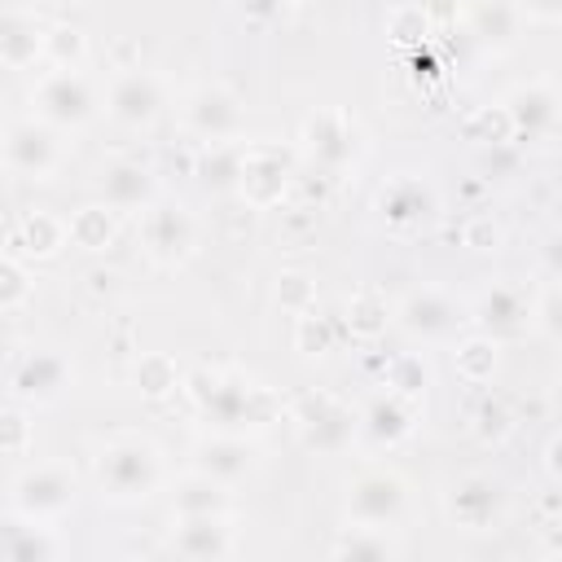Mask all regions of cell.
<instances>
[{
	"label": "cell",
	"mask_w": 562,
	"mask_h": 562,
	"mask_svg": "<svg viewBox=\"0 0 562 562\" xmlns=\"http://www.w3.org/2000/svg\"><path fill=\"white\" fill-rule=\"evenodd\" d=\"M189 391H193L202 417L215 430H224V435H241L250 426H263L268 408H272L268 395L259 386H250L246 378H237V373H206V369H198L189 378Z\"/></svg>",
	"instance_id": "6da1fadb"
},
{
	"label": "cell",
	"mask_w": 562,
	"mask_h": 562,
	"mask_svg": "<svg viewBox=\"0 0 562 562\" xmlns=\"http://www.w3.org/2000/svg\"><path fill=\"white\" fill-rule=\"evenodd\" d=\"M162 461L149 439H114L97 457V483L105 501H145L158 487Z\"/></svg>",
	"instance_id": "7a4b0ae2"
},
{
	"label": "cell",
	"mask_w": 562,
	"mask_h": 562,
	"mask_svg": "<svg viewBox=\"0 0 562 562\" xmlns=\"http://www.w3.org/2000/svg\"><path fill=\"white\" fill-rule=\"evenodd\" d=\"M31 101H35V119H44V123H53V127H83L92 114H97V92H92V83L79 75V70H48L40 83H35V92H31Z\"/></svg>",
	"instance_id": "3957f363"
},
{
	"label": "cell",
	"mask_w": 562,
	"mask_h": 562,
	"mask_svg": "<svg viewBox=\"0 0 562 562\" xmlns=\"http://www.w3.org/2000/svg\"><path fill=\"white\" fill-rule=\"evenodd\" d=\"M61 127L44 123V119H22V123H9L4 132V162L13 176H26V180H48L61 158H66V145L57 136Z\"/></svg>",
	"instance_id": "277c9868"
},
{
	"label": "cell",
	"mask_w": 562,
	"mask_h": 562,
	"mask_svg": "<svg viewBox=\"0 0 562 562\" xmlns=\"http://www.w3.org/2000/svg\"><path fill=\"white\" fill-rule=\"evenodd\" d=\"M140 241L154 263H184L198 246V224L180 202H149L140 215Z\"/></svg>",
	"instance_id": "5b68a950"
},
{
	"label": "cell",
	"mask_w": 562,
	"mask_h": 562,
	"mask_svg": "<svg viewBox=\"0 0 562 562\" xmlns=\"http://www.w3.org/2000/svg\"><path fill=\"white\" fill-rule=\"evenodd\" d=\"M294 422L312 452H342L360 435V413H351L329 395H303L294 404Z\"/></svg>",
	"instance_id": "8992f818"
},
{
	"label": "cell",
	"mask_w": 562,
	"mask_h": 562,
	"mask_svg": "<svg viewBox=\"0 0 562 562\" xmlns=\"http://www.w3.org/2000/svg\"><path fill=\"white\" fill-rule=\"evenodd\" d=\"M408 505V487L391 470H364L347 483V514L364 527H391Z\"/></svg>",
	"instance_id": "52a82bcc"
},
{
	"label": "cell",
	"mask_w": 562,
	"mask_h": 562,
	"mask_svg": "<svg viewBox=\"0 0 562 562\" xmlns=\"http://www.w3.org/2000/svg\"><path fill=\"white\" fill-rule=\"evenodd\" d=\"M75 501V474L66 465H35L22 479H13V514L44 522L66 514Z\"/></svg>",
	"instance_id": "ba28073f"
},
{
	"label": "cell",
	"mask_w": 562,
	"mask_h": 562,
	"mask_svg": "<svg viewBox=\"0 0 562 562\" xmlns=\"http://www.w3.org/2000/svg\"><path fill=\"white\" fill-rule=\"evenodd\" d=\"M66 382H70V364L57 351H26L9 369V395L18 404H48L66 391Z\"/></svg>",
	"instance_id": "9c48e42d"
},
{
	"label": "cell",
	"mask_w": 562,
	"mask_h": 562,
	"mask_svg": "<svg viewBox=\"0 0 562 562\" xmlns=\"http://www.w3.org/2000/svg\"><path fill=\"white\" fill-rule=\"evenodd\" d=\"M105 110L114 123L123 127H149L162 110V88L154 75L145 70H119L110 79V92H105Z\"/></svg>",
	"instance_id": "30bf717a"
},
{
	"label": "cell",
	"mask_w": 562,
	"mask_h": 562,
	"mask_svg": "<svg viewBox=\"0 0 562 562\" xmlns=\"http://www.w3.org/2000/svg\"><path fill=\"white\" fill-rule=\"evenodd\" d=\"M443 505H448V518H452L457 527H465V531H487V527L501 518V509H505V492H501V483L487 479V474H465V479H457V483L448 487Z\"/></svg>",
	"instance_id": "8fae6325"
},
{
	"label": "cell",
	"mask_w": 562,
	"mask_h": 562,
	"mask_svg": "<svg viewBox=\"0 0 562 562\" xmlns=\"http://www.w3.org/2000/svg\"><path fill=\"white\" fill-rule=\"evenodd\" d=\"M470 321L479 325V334H487L496 342L501 338H518L536 321V303H527V294L518 285H492V290L479 294Z\"/></svg>",
	"instance_id": "7c38bea8"
},
{
	"label": "cell",
	"mask_w": 562,
	"mask_h": 562,
	"mask_svg": "<svg viewBox=\"0 0 562 562\" xmlns=\"http://www.w3.org/2000/svg\"><path fill=\"white\" fill-rule=\"evenodd\" d=\"M505 110H509V123H514L518 140H540L562 123V92L549 88V83H522V88L509 92Z\"/></svg>",
	"instance_id": "4fadbf2b"
},
{
	"label": "cell",
	"mask_w": 562,
	"mask_h": 562,
	"mask_svg": "<svg viewBox=\"0 0 562 562\" xmlns=\"http://www.w3.org/2000/svg\"><path fill=\"white\" fill-rule=\"evenodd\" d=\"M400 325L417 338H452L457 325H461V307L443 290L422 285L400 303Z\"/></svg>",
	"instance_id": "5bb4252c"
},
{
	"label": "cell",
	"mask_w": 562,
	"mask_h": 562,
	"mask_svg": "<svg viewBox=\"0 0 562 562\" xmlns=\"http://www.w3.org/2000/svg\"><path fill=\"white\" fill-rule=\"evenodd\" d=\"M184 123H189L193 136H202V140L215 145V140L237 136V127H241V105H237V97L224 92V88H198V92L189 97V105H184Z\"/></svg>",
	"instance_id": "9a60e30c"
},
{
	"label": "cell",
	"mask_w": 562,
	"mask_h": 562,
	"mask_svg": "<svg viewBox=\"0 0 562 562\" xmlns=\"http://www.w3.org/2000/svg\"><path fill=\"white\" fill-rule=\"evenodd\" d=\"M285 180H290V162H285L281 149H272V145H246L241 184H237L246 202H255V206H272V202H281Z\"/></svg>",
	"instance_id": "2e32d148"
},
{
	"label": "cell",
	"mask_w": 562,
	"mask_h": 562,
	"mask_svg": "<svg viewBox=\"0 0 562 562\" xmlns=\"http://www.w3.org/2000/svg\"><path fill=\"white\" fill-rule=\"evenodd\" d=\"M303 145H307V154L316 158V167L338 171V167L351 158V149H356L347 114H338V110H321V114H312V119L303 123Z\"/></svg>",
	"instance_id": "e0dca14e"
},
{
	"label": "cell",
	"mask_w": 562,
	"mask_h": 562,
	"mask_svg": "<svg viewBox=\"0 0 562 562\" xmlns=\"http://www.w3.org/2000/svg\"><path fill=\"white\" fill-rule=\"evenodd\" d=\"M378 211H382V220H386L391 228H417V224L430 220L435 198H430V189H426L417 176H400V180H391V184L378 193Z\"/></svg>",
	"instance_id": "ac0fdd59"
},
{
	"label": "cell",
	"mask_w": 562,
	"mask_h": 562,
	"mask_svg": "<svg viewBox=\"0 0 562 562\" xmlns=\"http://www.w3.org/2000/svg\"><path fill=\"white\" fill-rule=\"evenodd\" d=\"M70 241V228L57 220V215H48V211H26L13 228H9V255H26V259H48V255H57L61 246Z\"/></svg>",
	"instance_id": "d6986e66"
},
{
	"label": "cell",
	"mask_w": 562,
	"mask_h": 562,
	"mask_svg": "<svg viewBox=\"0 0 562 562\" xmlns=\"http://www.w3.org/2000/svg\"><path fill=\"white\" fill-rule=\"evenodd\" d=\"M408 430H413V408H408V395H400V391H382L360 408V435L369 443H386L391 448Z\"/></svg>",
	"instance_id": "ffe728a7"
},
{
	"label": "cell",
	"mask_w": 562,
	"mask_h": 562,
	"mask_svg": "<svg viewBox=\"0 0 562 562\" xmlns=\"http://www.w3.org/2000/svg\"><path fill=\"white\" fill-rule=\"evenodd\" d=\"M250 465H255V452H250V443L241 435H224L220 430V435H211V439H202L193 448V470H202V474H211L220 483H237Z\"/></svg>",
	"instance_id": "44dd1931"
},
{
	"label": "cell",
	"mask_w": 562,
	"mask_h": 562,
	"mask_svg": "<svg viewBox=\"0 0 562 562\" xmlns=\"http://www.w3.org/2000/svg\"><path fill=\"white\" fill-rule=\"evenodd\" d=\"M171 549L180 558H224V553H233V536H228L224 514H189V518H180L176 536H171Z\"/></svg>",
	"instance_id": "7402d4cb"
},
{
	"label": "cell",
	"mask_w": 562,
	"mask_h": 562,
	"mask_svg": "<svg viewBox=\"0 0 562 562\" xmlns=\"http://www.w3.org/2000/svg\"><path fill=\"white\" fill-rule=\"evenodd\" d=\"M105 206L114 211H145L154 202V171L145 162H110L105 167Z\"/></svg>",
	"instance_id": "603a6c76"
},
{
	"label": "cell",
	"mask_w": 562,
	"mask_h": 562,
	"mask_svg": "<svg viewBox=\"0 0 562 562\" xmlns=\"http://www.w3.org/2000/svg\"><path fill=\"white\" fill-rule=\"evenodd\" d=\"M518 0H474L470 9V31L479 35L483 48H509L518 40Z\"/></svg>",
	"instance_id": "cb8c5ba5"
},
{
	"label": "cell",
	"mask_w": 562,
	"mask_h": 562,
	"mask_svg": "<svg viewBox=\"0 0 562 562\" xmlns=\"http://www.w3.org/2000/svg\"><path fill=\"white\" fill-rule=\"evenodd\" d=\"M44 40H48V31H44L35 18H26V13H4V22H0V57H4V66L26 70V66L44 53Z\"/></svg>",
	"instance_id": "d4e9b609"
},
{
	"label": "cell",
	"mask_w": 562,
	"mask_h": 562,
	"mask_svg": "<svg viewBox=\"0 0 562 562\" xmlns=\"http://www.w3.org/2000/svg\"><path fill=\"white\" fill-rule=\"evenodd\" d=\"M176 518H189V514H228V483L193 470L176 483Z\"/></svg>",
	"instance_id": "484cf974"
},
{
	"label": "cell",
	"mask_w": 562,
	"mask_h": 562,
	"mask_svg": "<svg viewBox=\"0 0 562 562\" xmlns=\"http://www.w3.org/2000/svg\"><path fill=\"white\" fill-rule=\"evenodd\" d=\"M241 162H246V145H224L215 140L202 162H198V180L206 189H237L241 184Z\"/></svg>",
	"instance_id": "4316f807"
},
{
	"label": "cell",
	"mask_w": 562,
	"mask_h": 562,
	"mask_svg": "<svg viewBox=\"0 0 562 562\" xmlns=\"http://www.w3.org/2000/svg\"><path fill=\"white\" fill-rule=\"evenodd\" d=\"M66 228L79 250H105L114 241V206H79Z\"/></svg>",
	"instance_id": "83f0119b"
},
{
	"label": "cell",
	"mask_w": 562,
	"mask_h": 562,
	"mask_svg": "<svg viewBox=\"0 0 562 562\" xmlns=\"http://www.w3.org/2000/svg\"><path fill=\"white\" fill-rule=\"evenodd\" d=\"M457 373L465 378V382H487L492 378V369H496V338H487V334H474V338H465L461 347H457Z\"/></svg>",
	"instance_id": "f1b7e54d"
},
{
	"label": "cell",
	"mask_w": 562,
	"mask_h": 562,
	"mask_svg": "<svg viewBox=\"0 0 562 562\" xmlns=\"http://www.w3.org/2000/svg\"><path fill=\"white\" fill-rule=\"evenodd\" d=\"M132 382H136V391H145V395H167V391H176V386H180V369H176V360H171V356L149 351V356H140V360H136Z\"/></svg>",
	"instance_id": "f546056e"
},
{
	"label": "cell",
	"mask_w": 562,
	"mask_h": 562,
	"mask_svg": "<svg viewBox=\"0 0 562 562\" xmlns=\"http://www.w3.org/2000/svg\"><path fill=\"white\" fill-rule=\"evenodd\" d=\"M334 553H338V558H391L395 544L386 540V527H364V522H356V527L334 544Z\"/></svg>",
	"instance_id": "4dcf8cb0"
},
{
	"label": "cell",
	"mask_w": 562,
	"mask_h": 562,
	"mask_svg": "<svg viewBox=\"0 0 562 562\" xmlns=\"http://www.w3.org/2000/svg\"><path fill=\"white\" fill-rule=\"evenodd\" d=\"M4 558H9V562H48V558H57V540L44 536V531L31 536V527H9V536H4Z\"/></svg>",
	"instance_id": "1f68e13d"
},
{
	"label": "cell",
	"mask_w": 562,
	"mask_h": 562,
	"mask_svg": "<svg viewBox=\"0 0 562 562\" xmlns=\"http://www.w3.org/2000/svg\"><path fill=\"white\" fill-rule=\"evenodd\" d=\"M329 329H334V316H321V312H299V329H294V342L299 351L307 356H325L329 351Z\"/></svg>",
	"instance_id": "d6a6232c"
},
{
	"label": "cell",
	"mask_w": 562,
	"mask_h": 562,
	"mask_svg": "<svg viewBox=\"0 0 562 562\" xmlns=\"http://www.w3.org/2000/svg\"><path fill=\"white\" fill-rule=\"evenodd\" d=\"M44 53L53 57V66L75 70V66L83 61V35H79L75 26H53L48 40H44Z\"/></svg>",
	"instance_id": "836d02e7"
},
{
	"label": "cell",
	"mask_w": 562,
	"mask_h": 562,
	"mask_svg": "<svg viewBox=\"0 0 562 562\" xmlns=\"http://www.w3.org/2000/svg\"><path fill=\"white\" fill-rule=\"evenodd\" d=\"M26 294H31V281L22 272V259L18 255H4V263H0V307L4 312H18L26 303Z\"/></svg>",
	"instance_id": "e575fe53"
},
{
	"label": "cell",
	"mask_w": 562,
	"mask_h": 562,
	"mask_svg": "<svg viewBox=\"0 0 562 562\" xmlns=\"http://www.w3.org/2000/svg\"><path fill=\"white\" fill-rule=\"evenodd\" d=\"M386 325V303L378 294H356L347 307V329L351 334H378Z\"/></svg>",
	"instance_id": "d590c367"
},
{
	"label": "cell",
	"mask_w": 562,
	"mask_h": 562,
	"mask_svg": "<svg viewBox=\"0 0 562 562\" xmlns=\"http://www.w3.org/2000/svg\"><path fill=\"white\" fill-rule=\"evenodd\" d=\"M277 303L290 307V312H307L316 303V290H312V281L303 272H281L277 277Z\"/></svg>",
	"instance_id": "8d00e7d4"
},
{
	"label": "cell",
	"mask_w": 562,
	"mask_h": 562,
	"mask_svg": "<svg viewBox=\"0 0 562 562\" xmlns=\"http://www.w3.org/2000/svg\"><path fill=\"white\" fill-rule=\"evenodd\" d=\"M422 386H426V364H422L417 356L395 360V369H391V391H400V395H417Z\"/></svg>",
	"instance_id": "74e56055"
},
{
	"label": "cell",
	"mask_w": 562,
	"mask_h": 562,
	"mask_svg": "<svg viewBox=\"0 0 562 562\" xmlns=\"http://www.w3.org/2000/svg\"><path fill=\"white\" fill-rule=\"evenodd\" d=\"M536 325H540L549 338L562 342V285H553V290L540 294V303H536Z\"/></svg>",
	"instance_id": "f35d334b"
},
{
	"label": "cell",
	"mask_w": 562,
	"mask_h": 562,
	"mask_svg": "<svg viewBox=\"0 0 562 562\" xmlns=\"http://www.w3.org/2000/svg\"><path fill=\"white\" fill-rule=\"evenodd\" d=\"M496 241H501V228H496L487 215H474V220L465 224V246H470V250H496Z\"/></svg>",
	"instance_id": "ab89813d"
},
{
	"label": "cell",
	"mask_w": 562,
	"mask_h": 562,
	"mask_svg": "<svg viewBox=\"0 0 562 562\" xmlns=\"http://www.w3.org/2000/svg\"><path fill=\"white\" fill-rule=\"evenodd\" d=\"M4 452L9 457H22L26 452V417H22L18 404L4 413Z\"/></svg>",
	"instance_id": "60d3db41"
},
{
	"label": "cell",
	"mask_w": 562,
	"mask_h": 562,
	"mask_svg": "<svg viewBox=\"0 0 562 562\" xmlns=\"http://www.w3.org/2000/svg\"><path fill=\"white\" fill-rule=\"evenodd\" d=\"M505 430H509V413H505L496 400H492V404H483V408H479V435H483V439H487V435H492V439H501Z\"/></svg>",
	"instance_id": "b9f144b4"
},
{
	"label": "cell",
	"mask_w": 562,
	"mask_h": 562,
	"mask_svg": "<svg viewBox=\"0 0 562 562\" xmlns=\"http://www.w3.org/2000/svg\"><path fill=\"white\" fill-rule=\"evenodd\" d=\"M391 31H395L400 40H417V35L426 31V13H422V9H413V13H395V18H391Z\"/></svg>",
	"instance_id": "7bdbcfd3"
},
{
	"label": "cell",
	"mask_w": 562,
	"mask_h": 562,
	"mask_svg": "<svg viewBox=\"0 0 562 562\" xmlns=\"http://www.w3.org/2000/svg\"><path fill=\"white\" fill-rule=\"evenodd\" d=\"M540 255H544V268L553 277H562V233H549V241L540 246Z\"/></svg>",
	"instance_id": "ee69618b"
},
{
	"label": "cell",
	"mask_w": 562,
	"mask_h": 562,
	"mask_svg": "<svg viewBox=\"0 0 562 562\" xmlns=\"http://www.w3.org/2000/svg\"><path fill=\"white\" fill-rule=\"evenodd\" d=\"M518 9H527L536 18H558L562 13V0H518Z\"/></svg>",
	"instance_id": "f6af8a7d"
},
{
	"label": "cell",
	"mask_w": 562,
	"mask_h": 562,
	"mask_svg": "<svg viewBox=\"0 0 562 562\" xmlns=\"http://www.w3.org/2000/svg\"><path fill=\"white\" fill-rule=\"evenodd\" d=\"M549 474H553V479H562V435L549 443Z\"/></svg>",
	"instance_id": "bcb514c9"
},
{
	"label": "cell",
	"mask_w": 562,
	"mask_h": 562,
	"mask_svg": "<svg viewBox=\"0 0 562 562\" xmlns=\"http://www.w3.org/2000/svg\"><path fill=\"white\" fill-rule=\"evenodd\" d=\"M558 408H562V378H558Z\"/></svg>",
	"instance_id": "7dc6e473"
},
{
	"label": "cell",
	"mask_w": 562,
	"mask_h": 562,
	"mask_svg": "<svg viewBox=\"0 0 562 562\" xmlns=\"http://www.w3.org/2000/svg\"><path fill=\"white\" fill-rule=\"evenodd\" d=\"M281 4H299V0H277V9H281Z\"/></svg>",
	"instance_id": "c3c4849f"
}]
</instances>
